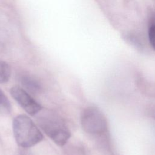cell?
I'll return each instance as SVG.
<instances>
[{"label":"cell","instance_id":"2","mask_svg":"<svg viewBox=\"0 0 155 155\" xmlns=\"http://www.w3.org/2000/svg\"><path fill=\"white\" fill-rule=\"evenodd\" d=\"M13 131L16 143L24 148L36 145L44 138L33 120L24 114L18 115L13 119Z\"/></svg>","mask_w":155,"mask_h":155},{"label":"cell","instance_id":"1","mask_svg":"<svg viewBox=\"0 0 155 155\" xmlns=\"http://www.w3.org/2000/svg\"><path fill=\"white\" fill-rule=\"evenodd\" d=\"M37 122L43 131L57 145H64L70 137V131L60 116L49 110L42 112Z\"/></svg>","mask_w":155,"mask_h":155},{"label":"cell","instance_id":"3","mask_svg":"<svg viewBox=\"0 0 155 155\" xmlns=\"http://www.w3.org/2000/svg\"><path fill=\"white\" fill-rule=\"evenodd\" d=\"M81 124L85 132L93 136H101L107 130V122L103 113L96 107L89 106L81 113Z\"/></svg>","mask_w":155,"mask_h":155},{"label":"cell","instance_id":"6","mask_svg":"<svg viewBox=\"0 0 155 155\" xmlns=\"http://www.w3.org/2000/svg\"><path fill=\"white\" fill-rule=\"evenodd\" d=\"M10 76L11 68L9 65L0 59V83L3 84L7 82L10 78Z\"/></svg>","mask_w":155,"mask_h":155},{"label":"cell","instance_id":"8","mask_svg":"<svg viewBox=\"0 0 155 155\" xmlns=\"http://www.w3.org/2000/svg\"><path fill=\"white\" fill-rule=\"evenodd\" d=\"M148 39L151 47L155 50V25H152L149 28Z\"/></svg>","mask_w":155,"mask_h":155},{"label":"cell","instance_id":"7","mask_svg":"<svg viewBox=\"0 0 155 155\" xmlns=\"http://www.w3.org/2000/svg\"><path fill=\"white\" fill-rule=\"evenodd\" d=\"M0 109L4 110L5 111H8L10 109V102L3 93V91L0 89Z\"/></svg>","mask_w":155,"mask_h":155},{"label":"cell","instance_id":"4","mask_svg":"<svg viewBox=\"0 0 155 155\" xmlns=\"http://www.w3.org/2000/svg\"><path fill=\"white\" fill-rule=\"evenodd\" d=\"M10 92L13 98L30 115H36L42 110V106L21 87L14 86Z\"/></svg>","mask_w":155,"mask_h":155},{"label":"cell","instance_id":"5","mask_svg":"<svg viewBox=\"0 0 155 155\" xmlns=\"http://www.w3.org/2000/svg\"><path fill=\"white\" fill-rule=\"evenodd\" d=\"M20 81L22 85L32 93H38L41 90V86L39 82L34 77L27 74H24L21 76Z\"/></svg>","mask_w":155,"mask_h":155},{"label":"cell","instance_id":"9","mask_svg":"<svg viewBox=\"0 0 155 155\" xmlns=\"http://www.w3.org/2000/svg\"><path fill=\"white\" fill-rule=\"evenodd\" d=\"M154 19H155V15H154Z\"/></svg>","mask_w":155,"mask_h":155}]
</instances>
